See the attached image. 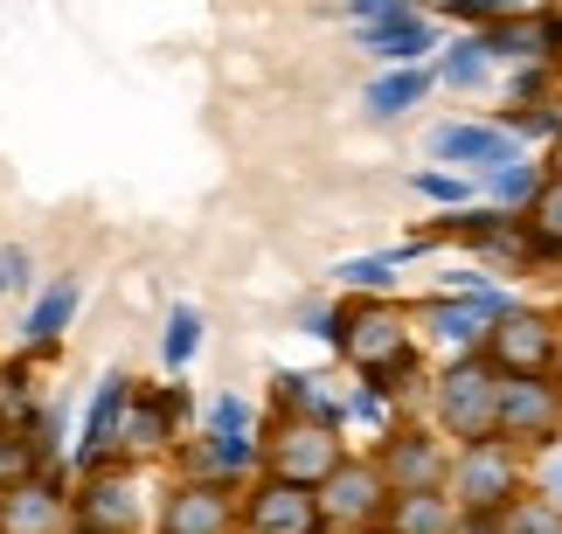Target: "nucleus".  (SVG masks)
Segmentation results:
<instances>
[{
  "instance_id": "1",
  "label": "nucleus",
  "mask_w": 562,
  "mask_h": 534,
  "mask_svg": "<svg viewBox=\"0 0 562 534\" xmlns=\"http://www.w3.org/2000/svg\"><path fill=\"white\" fill-rule=\"evenodd\" d=\"M340 354L382 396H403V382H417V333H409V313L396 298H355L340 313Z\"/></svg>"
},
{
  "instance_id": "2",
  "label": "nucleus",
  "mask_w": 562,
  "mask_h": 534,
  "mask_svg": "<svg viewBox=\"0 0 562 534\" xmlns=\"http://www.w3.org/2000/svg\"><path fill=\"white\" fill-rule=\"evenodd\" d=\"M430 423L451 444L501 438V368L486 354H451L445 375L430 382Z\"/></svg>"
},
{
  "instance_id": "3",
  "label": "nucleus",
  "mask_w": 562,
  "mask_h": 534,
  "mask_svg": "<svg viewBox=\"0 0 562 534\" xmlns=\"http://www.w3.org/2000/svg\"><path fill=\"white\" fill-rule=\"evenodd\" d=\"M445 493L459 500L465 521H493L507 500L528 493V452L507 444V438L459 444V452H451V473H445Z\"/></svg>"
},
{
  "instance_id": "4",
  "label": "nucleus",
  "mask_w": 562,
  "mask_h": 534,
  "mask_svg": "<svg viewBox=\"0 0 562 534\" xmlns=\"http://www.w3.org/2000/svg\"><path fill=\"white\" fill-rule=\"evenodd\" d=\"M501 375H555L562 368V327L555 313L542 306H507L501 319H493L486 348H480Z\"/></svg>"
},
{
  "instance_id": "5",
  "label": "nucleus",
  "mask_w": 562,
  "mask_h": 534,
  "mask_svg": "<svg viewBox=\"0 0 562 534\" xmlns=\"http://www.w3.org/2000/svg\"><path fill=\"white\" fill-rule=\"evenodd\" d=\"M507 306H521V298L501 292V285H486V292H438V298H424L417 327H424V340H438L445 354H480L486 333H493V319H501Z\"/></svg>"
},
{
  "instance_id": "6",
  "label": "nucleus",
  "mask_w": 562,
  "mask_h": 534,
  "mask_svg": "<svg viewBox=\"0 0 562 534\" xmlns=\"http://www.w3.org/2000/svg\"><path fill=\"white\" fill-rule=\"evenodd\" d=\"M340 458H348V452H340V423H313V417H278L271 423V444H265L271 479L319 486Z\"/></svg>"
},
{
  "instance_id": "7",
  "label": "nucleus",
  "mask_w": 562,
  "mask_h": 534,
  "mask_svg": "<svg viewBox=\"0 0 562 534\" xmlns=\"http://www.w3.org/2000/svg\"><path fill=\"white\" fill-rule=\"evenodd\" d=\"M313 493H319V521H327V527H355V534L361 527H382L389 500H396L375 458H340L334 473L313 486Z\"/></svg>"
},
{
  "instance_id": "8",
  "label": "nucleus",
  "mask_w": 562,
  "mask_h": 534,
  "mask_svg": "<svg viewBox=\"0 0 562 534\" xmlns=\"http://www.w3.org/2000/svg\"><path fill=\"white\" fill-rule=\"evenodd\" d=\"M501 438L542 452L562 438V382L555 375H501Z\"/></svg>"
},
{
  "instance_id": "9",
  "label": "nucleus",
  "mask_w": 562,
  "mask_h": 534,
  "mask_svg": "<svg viewBox=\"0 0 562 534\" xmlns=\"http://www.w3.org/2000/svg\"><path fill=\"white\" fill-rule=\"evenodd\" d=\"M375 465H382L389 493H430V486H445L451 452L430 431H389L382 452H375Z\"/></svg>"
},
{
  "instance_id": "10",
  "label": "nucleus",
  "mask_w": 562,
  "mask_h": 534,
  "mask_svg": "<svg viewBox=\"0 0 562 534\" xmlns=\"http://www.w3.org/2000/svg\"><path fill=\"white\" fill-rule=\"evenodd\" d=\"M521 154V139L507 133L501 118H459V125H438L430 133V160H445V167H501V160H514Z\"/></svg>"
},
{
  "instance_id": "11",
  "label": "nucleus",
  "mask_w": 562,
  "mask_h": 534,
  "mask_svg": "<svg viewBox=\"0 0 562 534\" xmlns=\"http://www.w3.org/2000/svg\"><path fill=\"white\" fill-rule=\"evenodd\" d=\"M244 527L250 534H319V493L313 486H292V479H265L257 500L244 507Z\"/></svg>"
},
{
  "instance_id": "12",
  "label": "nucleus",
  "mask_w": 562,
  "mask_h": 534,
  "mask_svg": "<svg viewBox=\"0 0 562 534\" xmlns=\"http://www.w3.org/2000/svg\"><path fill=\"white\" fill-rule=\"evenodd\" d=\"M361 49H369L382 70L396 63H417V56H438V21L430 14H403V21H382V29H355Z\"/></svg>"
},
{
  "instance_id": "13",
  "label": "nucleus",
  "mask_w": 562,
  "mask_h": 534,
  "mask_svg": "<svg viewBox=\"0 0 562 534\" xmlns=\"http://www.w3.org/2000/svg\"><path fill=\"white\" fill-rule=\"evenodd\" d=\"M382 527L389 534H465V514H459V500H451L445 486H430V493H396L389 500Z\"/></svg>"
},
{
  "instance_id": "14",
  "label": "nucleus",
  "mask_w": 562,
  "mask_h": 534,
  "mask_svg": "<svg viewBox=\"0 0 562 534\" xmlns=\"http://www.w3.org/2000/svg\"><path fill=\"white\" fill-rule=\"evenodd\" d=\"M236 507L223 500V486H181L160 514V534H229Z\"/></svg>"
},
{
  "instance_id": "15",
  "label": "nucleus",
  "mask_w": 562,
  "mask_h": 534,
  "mask_svg": "<svg viewBox=\"0 0 562 534\" xmlns=\"http://www.w3.org/2000/svg\"><path fill=\"white\" fill-rule=\"evenodd\" d=\"M430 83H438V70H424V63H396V70H382L369 83V118H403V112H417V104L430 98Z\"/></svg>"
},
{
  "instance_id": "16",
  "label": "nucleus",
  "mask_w": 562,
  "mask_h": 534,
  "mask_svg": "<svg viewBox=\"0 0 562 534\" xmlns=\"http://www.w3.org/2000/svg\"><path fill=\"white\" fill-rule=\"evenodd\" d=\"M493 70H501V56H493L486 29H472L459 42H445V63H438V83H451V91H486Z\"/></svg>"
},
{
  "instance_id": "17",
  "label": "nucleus",
  "mask_w": 562,
  "mask_h": 534,
  "mask_svg": "<svg viewBox=\"0 0 562 534\" xmlns=\"http://www.w3.org/2000/svg\"><path fill=\"white\" fill-rule=\"evenodd\" d=\"M542 181H549V167H542V160H528V154H514V160H501V167H486V195H493V208H507V216H521V208L542 195Z\"/></svg>"
},
{
  "instance_id": "18",
  "label": "nucleus",
  "mask_w": 562,
  "mask_h": 534,
  "mask_svg": "<svg viewBox=\"0 0 562 534\" xmlns=\"http://www.w3.org/2000/svg\"><path fill=\"white\" fill-rule=\"evenodd\" d=\"M521 229H528V250H535V258H562V167H549L542 195L521 208Z\"/></svg>"
},
{
  "instance_id": "19",
  "label": "nucleus",
  "mask_w": 562,
  "mask_h": 534,
  "mask_svg": "<svg viewBox=\"0 0 562 534\" xmlns=\"http://www.w3.org/2000/svg\"><path fill=\"white\" fill-rule=\"evenodd\" d=\"M70 313H77V277H56V285L35 298V313H29V327H21V333H29L35 348H49V340L70 327Z\"/></svg>"
},
{
  "instance_id": "20",
  "label": "nucleus",
  "mask_w": 562,
  "mask_h": 534,
  "mask_svg": "<svg viewBox=\"0 0 562 534\" xmlns=\"http://www.w3.org/2000/svg\"><path fill=\"white\" fill-rule=\"evenodd\" d=\"M278 402H285V417L340 423V402L327 396V382H313V375H278Z\"/></svg>"
},
{
  "instance_id": "21",
  "label": "nucleus",
  "mask_w": 562,
  "mask_h": 534,
  "mask_svg": "<svg viewBox=\"0 0 562 534\" xmlns=\"http://www.w3.org/2000/svg\"><path fill=\"white\" fill-rule=\"evenodd\" d=\"M334 285L355 292V298H389V285H396V250H382V258H348L334 271Z\"/></svg>"
},
{
  "instance_id": "22",
  "label": "nucleus",
  "mask_w": 562,
  "mask_h": 534,
  "mask_svg": "<svg viewBox=\"0 0 562 534\" xmlns=\"http://www.w3.org/2000/svg\"><path fill=\"white\" fill-rule=\"evenodd\" d=\"M250 465H257V444H250V438H236V431H209L202 473H215V479H236V473H250Z\"/></svg>"
},
{
  "instance_id": "23",
  "label": "nucleus",
  "mask_w": 562,
  "mask_h": 534,
  "mask_svg": "<svg viewBox=\"0 0 562 534\" xmlns=\"http://www.w3.org/2000/svg\"><path fill=\"white\" fill-rule=\"evenodd\" d=\"M119 396H125V382L112 375L98 389V402H91V423H83V444H77V458H98L104 452V438H112V417H119Z\"/></svg>"
},
{
  "instance_id": "24",
  "label": "nucleus",
  "mask_w": 562,
  "mask_h": 534,
  "mask_svg": "<svg viewBox=\"0 0 562 534\" xmlns=\"http://www.w3.org/2000/svg\"><path fill=\"white\" fill-rule=\"evenodd\" d=\"M83 521H91V527H104V534L133 521V500H125V479H98V486H91V507H83Z\"/></svg>"
},
{
  "instance_id": "25",
  "label": "nucleus",
  "mask_w": 562,
  "mask_h": 534,
  "mask_svg": "<svg viewBox=\"0 0 562 534\" xmlns=\"http://www.w3.org/2000/svg\"><path fill=\"white\" fill-rule=\"evenodd\" d=\"M194 348H202V313L175 306V313H167V368H188Z\"/></svg>"
},
{
  "instance_id": "26",
  "label": "nucleus",
  "mask_w": 562,
  "mask_h": 534,
  "mask_svg": "<svg viewBox=\"0 0 562 534\" xmlns=\"http://www.w3.org/2000/svg\"><path fill=\"white\" fill-rule=\"evenodd\" d=\"M409 188H417L424 202H445V208H465V202H472V181H465V174H445V167H417V174H409Z\"/></svg>"
},
{
  "instance_id": "27",
  "label": "nucleus",
  "mask_w": 562,
  "mask_h": 534,
  "mask_svg": "<svg viewBox=\"0 0 562 534\" xmlns=\"http://www.w3.org/2000/svg\"><path fill=\"white\" fill-rule=\"evenodd\" d=\"M63 514V507H56V493H42V486H29V493H14V507H8V527L14 534H42V527H49Z\"/></svg>"
},
{
  "instance_id": "28",
  "label": "nucleus",
  "mask_w": 562,
  "mask_h": 534,
  "mask_svg": "<svg viewBox=\"0 0 562 534\" xmlns=\"http://www.w3.org/2000/svg\"><path fill=\"white\" fill-rule=\"evenodd\" d=\"M167 410H175V402H146V410H133V417H125V431H119V444H125V452L160 444L167 438Z\"/></svg>"
},
{
  "instance_id": "29",
  "label": "nucleus",
  "mask_w": 562,
  "mask_h": 534,
  "mask_svg": "<svg viewBox=\"0 0 562 534\" xmlns=\"http://www.w3.org/2000/svg\"><path fill=\"white\" fill-rule=\"evenodd\" d=\"M528 486L542 500H555L562 507V438L555 444H542V452H528Z\"/></svg>"
},
{
  "instance_id": "30",
  "label": "nucleus",
  "mask_w": 562,
  "mask_h": 534,
  "mask_svg": "<svg viewBox=\"0 0 562 534\" xmlns=\"http://www.w3.org/2000/svg\"><path fill=\"white\" fill-rule=\"evenodd\" d=\"M403 14H424V8H417V0H348L355 29H382V21H403Z\"/></svg>"
},
{
  "instance_id": "31",
  "label": "nucleus",
  "mask_w": 562,
  "mask_h": 534,
  "mask_svg": "<svg viewBox=\"0 0 562 534\" xmlns=\"http://www.w3.org/2000/svg\"><path fill=\"white\" fill-rule=\"evenodd\" d=\"M528 8H542V0H459L451 14H465V21L486 29V21H507V14H528Z\"/></svg>"
},
{
  "instance_id": "32",
  "label": "nucleus",
  "mask_w": 562,
  "mask_h": 534,
  "mask_svg": "<svg viewBox=\"0 0 562 534\" xmlns=\"http://www.w3.org/2000/svg\"><path fill=\"white\" fill-rule=\"evenodd\" d=\"M299 327H306L313 340H327V348H340V313L319 306V298H313V306H299Z\"/></svg>"
},
{
  "instance_id": "33",
  "label": "nucleus",
  "mask_w": 562,
  "mask_h": 534,
  "mask_svg": "<svg viewBox=\"0 0 562 534\" xmlns=\"http://www.w3.org/2000/svg\"><path fill=\"white\" fill-rule=\"evenodd\" d=\"M209 431H236V438H250V410H244V396H223L209 410Z\"/></svg>"
},
{
  "instance_id": "34",
  "label": "nucleus",
  "mask_w": 562,
  "mask_h": 534,
  "mask_svg": "<svg viewBox=\"0 0 562 534\" xmlns=\"http://www.w3.org/2000/svg\"><path fill=\"white\" fill-rule=\"evenodd\" d=\"M21 285H29V250L0 243V292H21Z\"/></svg>"
},
{
  "instance_id": "35",
  "label": "nucleus",
  "mask_w": 562,
  "mask_h": 534,
  "mask_svg": "<svg viewBox=\"0 0 562 534\" xmlns=\"http://www.w3.org/2000/svg\"><path fill=\"white\" fill-rule=\"evenodd\" d=\"M21 465H29V452H21V444H14L8 431H0V479H8V473H21Z\"/></svg>"
},
{
  "instance_id": "36",
  "label": "nucleus",
  "mask_w": 562,
  "mask_h": 534,
  "mask_svg": "<svg viewBox=\"0 0 562 534\" xmlns=\"http://www.w3.org/2000/svg\"><path fill=\"white\" fill-rule=\"evenodd\" d=\"M417 8H424V0H417ZM430 8H459V0H430Z\"/></svg>"
},
{
  "instance_id": "37",
  "label": "nucleus",
  "mask_w": 562,
  "mask_h": 534,
  "mask_svg": "<svg viewBox=\"0 0 562 534\" xmlns=\"http://www.w3.org/2000/svg\"><path fill=\"white\" fill-rule=\"evenodd\" d=\"M77 534H104V527H91V521H83V527H77Z\"/></svg>"
},
{
  "instance_id": "38",
  "label": "nucleus",
  "mask_w": 562,
  "mask_h": 534,
  "mask_svg": "<svg viewBox=\"0 0 562 534\" xmlns=\"http://www.w3.org/2000/svg\"><path fill=\"white\" fill-rule=\"evenodd\" d=\"M555 63H562V42H555Z\"/></svg>"
},
{
  "instance_id": "39",
  "label": "nucleus",
  "mask_w": 562,
  "mask_h": 534,
  "mask_svg": "<svg viewBox=\"0 0 562 534\" xmlns=\"http://www.w3.org/2000/svg\"><path fill=\"white\" fill-rule=\"evenodd\" d=\"M361 534H369V527H361ZM375 534H389V527H375Z\"/></svg>"
},
{
  "instance_id": "40",
  "label": "nucleus",
  "mask_w": 562,
  "mask_h": 534,
  "mask_svg": "<svg viewBox=\"0 0 562 534\" xmlns=\"http://www.w3.org/2000/svg\"><path fill=\"white\" fill-rule=\"evenodd\" d=\"M555 327H562V313H555Z\"/></svg>"
}]
</instances>
